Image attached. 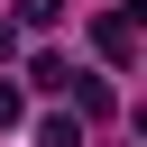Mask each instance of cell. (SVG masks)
<instances>
[{
    "label": "cell",
    "instance_id": "cell-2",
    "mask_svg": "<svg viewBox=\"0 0 147 147\" xmlns=\"http://www.w3.org/2000/svg\"><path fill=\"white\" fill-rule=\"evenodd\" d=\"M64 92H74V119H110V110H119V92H110L101 74H74Z\"/></svg>",
    "mask_w": 147,
    "mask_h": 147
},
{
    "label": "cell",
    "instance_id": "cell-7",
    "mask_svg": "<svg viewBox=\"0 0 147 147\" xmlns=\"http://www.w3.org/2000/svg\"><path fill=\"white\" fill-rule=\"evenodd\" d=\"M9 55H18V18H0V64H9Z\"/></svg>",
    "mask_w": 147,
    "mask_h": 147
},
{
    "label": "cell",
    "instance_id": "cell-3",
    "mask_svg": "<svg viewBox=\"0 0 147 147\" xmlns=\"http://www.w3.org/2000/svg\"><path fill=\"white\" fill-rule=\"evenodd\" d=\"M37 147H83V119H74V110H55V119H37Z\"/></svg>",
    "mask_w": 147,
    "mask_h": 147
},
{
    "label": "cell",
    "instance_id": "cell-5",
    "mask_svg": "<svg viewBox=\"0 0 147 147\" xmlns=\"http://www.w3.org/2000/svg\"><path fill=\"white\" fill-rule=\"evenodd\" d=\"M64 18V0H18V28H55Z\"/></svg>",
    "mask_w": 147,
    "mask_h": 147
},
{
    "label": "cell",
    "instance_id": "cell-1",
    "mask_svg": "<svg viewBox=\"0 0 147 147\" xmlns=\"http://www.w3.org/2000/svg\"><path fill=\"white\" fill-rule=\"evenodd\" d=\"M92 46H101L110 74H129V64H138V0H129V9H101V18H92Z\"/></svg>",
    "mask_w": 147,
    "mask_h": 147
},
{
    "label": "cell",
    "instance_id": "cell-4",
    "mask_svg": "<svg viewBox=\"0 0 147 147\" xmlns=\"http://www.w3.org/2000/svg\"><path fill=\"white\" fill-rule=\"evenodd\" d=\"M28 74H37V92H64V83H74V64H64V55H37Z\"/></svg>",
    "mask_w": 147,
    "mask_h": 147
},
{
    "label": "cell",
    "instance_id": "cell-6",
    "mask_svg": "<svg viewBox=\"0 0 147 147\" xmlns=\"http://www.w3.org/2000/svg\"><path fill=\"white\" fill-rule=\"evenodd\" d=\"M18 110H28V101H18V83H0V129H9Z\"/></svg>",
    "mask_w": 147,
    "mask_h": 147
}]
</instances>
